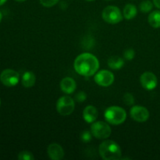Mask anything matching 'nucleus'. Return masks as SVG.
<instances>
[{"instance_id":"nucleus-1","label":"nucleus","mask_w":160,"mask_h":160,"mask_svg":"<svg viewBox=\"0 0 160 160\" xmlns=\"http://www.w3.org/2000/svg\"><path fill=\"white\" fill-rule=\"evenodd\" d=\"M73 67L78 74L89 78L98 72L99 68V61L96 56L92 53L84 52L79 55L75 59Z\"/></svg>"},{"instance_id":"nucleus-2","label":"nucleus","mask_w":160,"mask_h":160,"mask_svg":"<svg viewBox=\"0 0 160 160\" xmlns=\"http://www.w3.org/2000/svg\"><path fill=\"white\" fill-rule=\"evenodd\" d=\"M99 155L104 160H117L122 156L121 148L116 142L106 140L102 142L98 148Z\"/></svg>"},{"instance_id":"nucleus-3","label":"nucleus","mask_w":160,"mask_h":160,"mask_svg":"<svg viewBox=\"0 0 160 160\" xmlns=\"http://www.w3.org/2000/svg\"><path fill=\"white\" fill-rule=\"evenodd\" d=\"M106 122L112 125H120L124 123L127 119V112L120 106H110L104 112Z\"/></svg>"},{"instance_id":"nucleus-4","label":"nucleus","mask_w":160,"mask_h":160,"mask_svg":"<svg viewBox=\"0 0 160 160\" xmlns=\"http://www.w3.org/2000/svg\"><path fill=\"white\" fill-rule=\"evenodd\" d=\"M102 17L104 21L110 24H116L122 21L123 18L120 9L115 6H108L103 9Z\"/></svg>"},{"instance_id":"nucleus-5","label":"nucleus","mask_w":160,"mask_h":160,"mask_svg":"<svg viewBox=\"0 0 160 160\" xmlns=\"http://www.w3.org/2000/svg\"><path fill=\"white\" fill-rule=\"evenodd\" d=\"M91 132L92 135L98 139H106L112 133L110 126L103 121L94 122L91 126Z\"/></svg>"},{"instance_id":"nucleus-6","label":"nucleus","mask_w":160,"mask_h":160,"mask_svg":"<svg viewBox=\"0 0 160 160\" xmlns=\"http://www.w3.org/2000/svg\"><path fill=\"white\" fill-rule=\"evenodd\" d=\"M75 109L74 100L69 96H62L58 99L56 103L57 112L61 116H69L73 112Z\"/></svg>"},{"instance_id":"nucleus-7","label":"nucleus","mask_w":160,"mask_h":160,"mask_svg":"<svg viewBox=\"0 0 160 160\" xmlns=\"http://www.w3.org/2000/svg\"><path fill=\"white\" fill-rule=\"evenodd\" d=\"M0 81L6 87H14L20 81V75L16 70L6 69L0 74Z\"/></svg>"},{"instance_id":"nucleus-8","label":"nucleus","mask_w":160,"mask_h":160,"mask_svg":"<svg viewBox=\"0 0 160 160\" xmlns=\"http://www.w3.org/2000/svg\"><path fill=\"white\" fill-rule=\"evenodd\" d=\"M95 81L98 85L102 87H109L114 82V75L109 70H102L97 72L95 75Z\"/></svg>"},{"instance_id":"nucleus-9","label":"nucleus","mask_w":160,"mask_h":160,"mask_svg":"<svg viewBox=\"0 0 160 160\" xmlns=\"http://www.w3.org/2000/svg\"><path fill=\"white\" fill-rule=\"evenodd\" d=\"M130 115L134 121L143 123L148 120L150 114L147 108L141 106H134L130 110Z\"/></svg>"},{"instance_id":"nucleus-10","label":"nucleus","mask_w":160,"mask_h":160,"mask_svg":"<svg viewBox=\"0 0 160 160\" xmlns=\"http://www.w3.org/2000/svg\"><path fill=\"white\" fill-rule=\"evenodd\" d=\"M140 83L145 90L151 91L156 88L158 84V80L154 73L147 71L141 75Z\"/></svg>"},{"instance_id":"nucleus-11","label":"nucleus","mask_w":160,"mask_h":160,"mask_svg":"<svg viewBox=\"0 0 160 160\" xmlns=\"http://www.w3.org/2000/svg\"><path fill=\"white\" fill-rule=\"evenodd\" d=\"M48 157L52 160H61L64 157V150L59 144L52 143L47 148Z\"/></svg>"},{"instance_id":"nucleus-12","label":"nucleus","mask_w":160,"mask_h":160,"mask_svg":"<svg viewBox=\"0 0 160 160\" xmlns=\"http://www.w3.org/2000/svg\"><path fill=\"white\" fill-rule=\"evenodd\" d=\"M76 81L73 78L66 77L60 81V89L67 95L73 93V92L76 90Z\"/></svg>"},{"instance_id":"nucleus-13","label":"nucleus","mask_w":160,"mask_h":160,"mask_svg":"<svg viewBox=\"0 0 160 160\" xmlns=\"http://www.w3.org/2000/svg\"><path fill=\"white\" fill-rule=\"evenodd\" d=\"M98 117V111L93 106H88L83 111V118L87 123H94Z\"/></svg>"},{"instance_id":"nucleus-14","label":"nucleus","mask_w":160,"mask_h":160,"mask_svg":"<svg viewBox=\"0 0 160 160\" xmlns=\"http://www.w3.org/2000/svg\"><path fill=\"white\" fill-rule=\"evenodd\" d=\"M36 77L34 73L31 71H26L21 78L22 85L24 88H31L35 84Z\"/></svg>"},{"instance_id":"nucleus-15","label":"nucleus","mask_w":160,"mask_h":160,"mask_svg":"<svg viewBox=\"0 0 160 160\" xmlns=\"http://www.w3.org/2000/svg\"><path fill=\"white\" fill-rule=\"evenodd\" d=\"M107 63L109 68L114 70H117L123 67V66L124 65V60L123 58L118 56H112L109 58Z\"/></svg>"},{"instance_id":"nucleus-16","label":"nucleus","mask_w":160,"mask_h":160,"mask_svg":"<svg viewBox=\"0 0 160 160\" xmlns=\"http://www.w3.org/2000/svg\"><path fill=\"white\" fill-rule=\"evenodd\" d=\"M138 13L137 8L134 5L128 3L124 6L123 10V16L127 20H132L136 17Z\"/></svg>"},{"instance_id":"nucleus-17","label":"nucleus","mask_w":160,"mask_h":160,"mask_svg":"<svg viewBox=\"0 0 160 160\" xmlns=\"http://www.w3.org/2000/svg\"><path fill=\"white\" fill-rule=\"evenodd\" d=\"M148 22L152 28H160V11H152L148 17Z\"/></svg>"},{"instance_id":"nucleus-18","label":"nucleus","mask_w":160,"mask_h":160,"mask_svg":"<svg viewBox=\"0 0 160 160\" xmlns=\"http://www.w3.org/2000/svg\"><path fill=\"white\" fill-rule=\"evenodd\" d=\"M153 8V3L150 0H145V1L142 2L139 6V9H140L141 12H149L152 11Z\"/></svg>"},{"instance_id":"nucleus-19","label":"nucleus","mask_w":160,"mask_h":160,"mask_svg":"<svg viewBox=\"0 0 160 160\" xmlns=\"http://www.w3.org/2000/svg\"><path fill=\"white\" fill-rule=\"evenodd\" d=\"M19 160H34V156L28 151H22L18 155Z\"/></svg>"},{"instance_id":"nucleus-20","label":"nucleus","mask_w":160,"mask_h":160,"mask_svg":"<svg viewBox=\"0 0 160 160\" xmlns=\"http://www.w3.org/2000/svg\"><path fill=\"white\" fill-rule=\"evenodd\" d=\"M123 102L125 103V104L127 105V106H133V105L134 104V97L133 96L132 94L129 93V92H128V93L125 94L124 95H123Z\"/></svg>"},{"instance_id":"nucleus-21","label":"nucleus","mask_w":160,"mask_h":160,"mask_svg":"<svg viewBox=\"0 0 160 160\" xmlns=\"http://www.w3.org/2000/svg\"><path fill=\"white\" fill-rule=\"evenodd\" d=\"M123 56H124L125 59H127L128 61H131L135 56V52H134V50L133 48H128V49H127L123 52Z\"/></svg>"},{"instance_id":"nucleus-22","label":"nucleus","mask_w":160,"mask_h":160,"mask_svg":"<svg viewBox=\"0 0 160 160\" xmlns=\"http://www.w3.org/2000/svg\"><path fill=\"white\" fill-rule=\"evenodd\" d=\"M92 132L88 131H83L82 134L81 135V139L82 140L83 142H85V143H88V142H90L92 140Z\"/></svg>"},{"instance_id":"nucleus-23","label":"nucleus","mask_w":160,"mask_h":160,"mask_svg":"<svg viewBox=\"0 0 160 160\" xmlns=\"http://www.w3.org/2000/svg\"><path fill=\"white\" fill-rule=\"evenodd\" d=\"M39 1H40V3L42 6H45V7L49 8L52 7L55 5L57 4L59 0H39Z\"/></svg>"},{"instance_id":"nucleus-24","label":"nucleus","mask_w":160,"mask_h":160,"mask_svg":"<svg viewBox=\"0 0 160 160\" xmlns=\"http://www.w3.org/2000/svg\"><path fill=\"white\" fill-rule=\"evenodd\" d=\"M86 98H87V95L84 92H79L75 95V100L78 102H83L85 101Z\"/></svg>"},{"instance_id":"nucleus-25","label":"nucleus","mask_w":160,"mask_h":160,"mask_svg":"<svg viewBox=\"0 0 160 160\" xmlns=\"http://www.w3.org/2000/svg\"><path fill=\"white\" fill-rule=\"evenodd\" d=\"M153 4H154L158 9H160V0H153Z\"/></svg>"},{"instance_id":"nucleus-26","label":"nucleus","mask_w":160,"mask_h":160,"mask_svg":"<svg viewBox=\"0 0 160 160\" xmlns=\"http://www.w3.org/2000/svg\"><path fill=\"white\" fill-rule=\"evenodd\" d=\"M6 1H7V0H0V6H1L2 5L4 4Z\"/></svg>"},{"instance_id":"nucleus-27","label":"nucleus","mask_w":160,"mask_h":160,"mask_svg":"<svg viewBox=\"0 0 160 160\" xmlns=\"http://www.w3.org/2000/svg\"><path fill=\"white\" fill-rule=\"evenodd\" d=\"M2 12H0V23H1L2 21Z\"/></svg>"},{"instance_id":"nucleus-28","label":"nucleus","mask_w":160,"mask_h":160,"mask_svg":"<svg viewBox=\"0 0 160 160\" xmlns=\"http://www.w3.org/2000/svg\"><path fill=\"white\" fill-rule=\"evenodd\" d=\"M15 1L20 2H25V1H26V0H15Z\"/></svg>"},{"instance_id":"nucleus-29","label":"nucleus","mask_w":160,"mask_h":160,"mask_svg":"<svg viewBox=\"0 0 160 160\" xmlns=\"http://www.w3.org/2000/svg\"><path fill=\"white\" fill-rule=\"evenodd\" d=\"M85 1H88V2H92V1H95V0H85Z\"/></svg>"},{"instance_id":"nucleus-30","label":"nucleus","mask_w":160,"mask_h":160,"mask_svg":"<svg viewBox=\"0 0 160 160\" xmlns=\"http://www.w3.org/2000/svg\"><path fill=\"white\" fill-rule=\"evenodd\" d=\"M0 106H1V99H0Z\"/></svg>"}]
</instances>
